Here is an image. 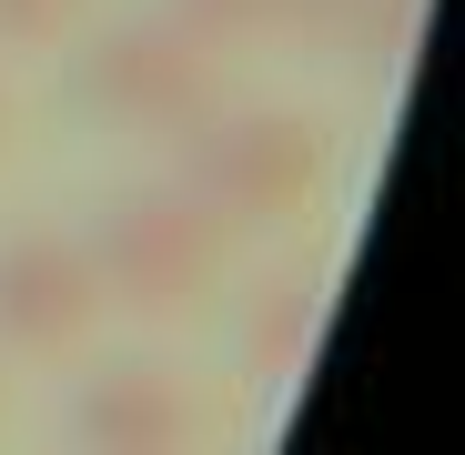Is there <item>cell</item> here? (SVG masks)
I'll list each match as a JSON object with an SVG mask.
<instances>
[{
  "mask_svg": "<svg viewBox=\"0 0 465 455\" xmlns=\"http://www.w3.org/2000/svg\"><path fill=\"white\" fill-rule=\"evenodd\" d=\"M0 132H11V92H0Z\"/></svg>",
  "mask_w": 465,
  "mask_h": 455,
  "instance_id": "10",
  "label": "cell"
},
{
  "mask_svg": "<svg viewBox=\"0 0 465 455\" xmlns=\"http://www.w3.org/2000/svg\"><path fill=\"white\" fill-rule=\"evenodd\" d=\"M173 183L223 223V233H243V223H283L314 203L324 183V132L303 112H203L183 142H173Z\"/></svg>",
  "mask_w": 465,
  "mask_h": 455,
  "instance_id": "3",
  "label": "cell"
},
{
  "mask_svg": "<svg viewBox=\"0 0 465 455\" xmlns=\"http://www.w3.org/2000/svg\"><path fill=\"white\" fill-rule=\"evenodd\" d=\"M163 21L203 51H243V41L283 31V0H163Z\"/></svg>",
  "mask_w": 465,
  "mask_h": 455,
  "instance_id": "8",
  "label": "cell"
},
{
  "mask_svg": "<svg viewBox=\"0 0 465 455\" xmlns=\"http://www.w3.org/2000/svg\"><path fill=\"white\" fill-rule=\"evenodd\" d=\"M92 21V0H0V51H61Z\"/></svg>",
  "mask_w": 465,
  "mask_h": 455,
  "instance_id": "9",
  "label": "cell"
},
{
  "mask_svg": "<svg viewBox=\"0 0 465 455\" xmlns=\"http://www.w3.org/2000/svg\"><path fill=\"white\" fill-rule=\"evenodd\" d=\"M223 243H232V233H223L183 183H132V193H112V203L92 213V233H82L102 303H122V314H142V324L193 314V303L223 283Z\"/></svg>",
  "mask_w": 465,
  "mask_h": 455,
  "instance_id": "2",
  "label": "cell"
},
{
  "mask_svg": "<svg viewBox=\"0 0 465 455\" xmlns=\"http://www.w3.org/2000/svg\"><path fill=\"white\" fill-rule=\"evenodd\" d=\"M283 31L344 71H384L415 31V0H283Z\"/></svg>",
  "mask_w": 465,
  "mask_h": 455,
  "instance_id": "6",
  "label": "cell"
},
{
  "mask_svg": "<svg viewBox=\"0 0 465 455\" xmlns=\"http://www.w3.org/2000/svg\"><path fill=\"white\" fill-rule=\"evenodd\" d=\"M102 324V283H92V253L82 233H51V223H31V233H0V354H71Z\"/></svg>",
  "mask_w": 465,
  "mask_h": 455,
  "instance_id": "4",
  "label": "cell"
},
{
  "mask_svg": "<svg viewBox=\"0 0 465 455\" xmlns=\"http://www.w3.org/2000/svg\"><path fill=\"white\" fill-rule=\"evenodd\" d=\"M61 102L82 112L92 132H132V142H183L223 92H213V51L183 41L163 11L142 21H102V31H71L61 41Z\"/></svg>",
  "mask_w": 465,
  "mask_h": 455,
  "instance_id": "1",
  "label": "cell"
},
{
  "mask_svg": "<svg viewBox=\"0 0 465 455\" xmlns=\"http://www.w3.org/2000/svg\"><path fill=\"white\" fill-rule=\"evenodd\" d=\"M303 334H314V293H303V283H253V314H243L253 385H283V374L303 364Z\"/></svg>",
  "mask_w": 465,
  "mask_h": 455,
  "instance_id": "7",
  "label": "cell"
},
{
  "mask_svg": "<svg viewBox=\"0 0 465 455\" xmlns=\"http://www.w3.org/2000/svg\"><path fill=\"white\" fill-rule=\"evenodd\" d=\"M71 455H193V395L163 364H102L71 395Z\"/></svg>",
  "mask_w": 465,
  "mask_h": 455,
  "instance_id": "5",
  "label": "cell"
}]
</instances>
